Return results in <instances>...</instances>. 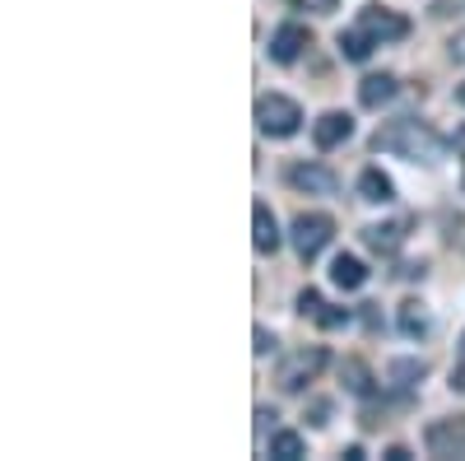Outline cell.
Instances as JSON below:
<instances>
[{
    "label": "cell",
    "mask_w": 465,
    "mask_h": 461,
    "mask_svg": "<svg viewBox=\"0 0 465 461\" xmlns=\"http://www.w3.org/2000/svg\"><path fill=\"white\" fill-rule=\"evenodd\" d=\"M372 149L377 154H401V159H410V164H429V159H438L442 140H438V131H429L414 117H396L372 135Z\"/></svg>",
    "instance_id": "1"
},
{
    "label": "cell",
    "mask_w": 465,
    "mask_h": 461,
    "mask_svg": "<svg viewBox=\"0 0 465 461\" xmlns=\"http://www.w3.org/2000/svg\"><path fill=\"white\" fill-rule=\"evenodd\" d=\"M331 238H335V219L322 215V210H302V215H293V224H289V243H293V252H298L302 261H317Z\"/></svg>",
    "instance_id": "2"
},
{
    "label": "cell",
    "mask_w": 465,
    "mask_h": 461,
    "mask_svg": "<svg viewBox=\"0 0 465 461\" xmlns=\"http://www.w3.org/2000/svg\"><path fill=\"white\" fill-rule=\"evenodd\" d=\"M256 126H261V135L289 140L302 126V107L293 98H284V94H261L256 98Z\"/></svg>",
    "instance_id": "3"
},
{
    "label": "cell",
    "mask_w": 465,
    "mask_h": 461,
    "mask_svg": "<svg viewBox=\"0 0 465 461\" xmlns=\"http://www.w3.org/2000/svg\"><path fill=\"white\" fill-rule=\"evenodd\" d=\"M322 368H326V350H322V345H302V350H293V355L280 364L275 382H280V392H302Z\"/></svg>",
    "instance_id": "4"
},
{
    "label": "cell",
    "mask_w": 465,
    "mask_h": 461,
    "mask_svg": "<svg viewBox=\"0 0 465 461\" xmlns=\"http://www.w3.org/2000/svg\"><path fill=\"white\" fill-rule=\"evenodd\" d=\"M423 447L429 456H465V415H447V419H433L429 429H423Z\"/></svg>",
    "instance_id": "5"
},
{
    "label": "cell",
    "mask_w": 465,
    "mask_h": 461,
    "mask_svg": "<svg viewBox=\"0 0 465 461\" xmlns=\"http://www.w3.org/2000/svg\"><path fill=\"white\" fill-rule=\"evenodd\" d=\"M359 28H363L368 37H377V47H381V43H401V37H410V19L396 15V10H386V5H377V0L359 10Z\"/></svg>",
    "instance_id": "6"
},
{
    "label": "cell",
    "mask_w": 465,
    "mask_h": 461,
    "mask_svg": "<svg viewBox=\"0 0 465 461\" xmlns=\"http://www.w3.org/2000/svg\"><path fill=\"white\" fill-rule=\"evenodd\" d=\"M284 177H289L293 191H307V196H331V191L340 186V177L326 164H293Z\"/></svg>",
    "instance_id": "7"
},
{
    "label": "cell",
    "mask_w": 465,
    "mask_h": 461,
    "mask_svg": "<svg viewBox=\"0 0 465 461\" xmlns=\"http://www.w3.org/2000/svg\"><path fill=\"white\" fill-rule=\"evenodd\" d=\"M312 43V37H307V28L302 24H280L275 28V37H270V61H280V65H293L298 56H302V47Z\"/></svg>",
    "instance_id": "8"
},
{
    "label": "cell",
    "mask_w": 465,
    "mask_h": 461,
    "mask_svg": "<svg viewBox=\"0 0 465 461\" xmlns=\"http://www.w3.org/2000/svg\"><path fill=\"white\" fill-rule=\"evenodd\" d=\"M349 135H354V117H349V112H322L317 126H312L317 149H335V145H344Z\"/></svg>",
    "instance_id": "9"
},
{
    "label": "cell",
    "mask_w": 465,
    "mask_h": 461,
    "mask_svg": "<svg viewBox=\"0 0 465 461\" xmlns=\"http://www.w3.org/2000/svg\"><path fill=\"white\" fill-rule=\"evenodd\" d=\"M252 243H256V252H265V256L280 247V224H275V215H270L265 201L252 205Z\"/></svg>",
    "instance_id": "10"
},
{
    "label": "cell",
    "mask_w": 465,
    "mask_h": 461,
    "mask_svg": "<svg viewBox=\"0 0 465 461\" xmlns=\"http://www.w3.org/2000/svg\"><path fill=\"white\" fill-rule=\"evenodd\" d=\"M359 196H363L368 205H391V201H396V182L386 177L381 168H363V173H359Z\"/></svg>",
    "instance_id": "11"
},
{
    "label": "cell",
    "mask_w": 465,
    "mask_h": 461,
    "mask_svg": "<svg viewBox=\"0 0 465 461\" xmlns=\"http://www.w3.org/2000/svg\"><path fill=\"white\" fill-rule=\"evenodd\" d=\"M363 243L377 256H396L401 243H405V224H372V228H363Z\"/></svg>",
    "instance_id": "12"
},
{
    "label": "cell",
    "mask_w": 465,
    "mask_h": 461,
    "mask_svg": "<svg viewBox=\"0 0 465 461\" xmlns=\"http://www.w3.org/2000/svg\"><path fill=\"white\" fill-rule=\"evenodd\" d=\"M331 280L349 294V289H363L368 285V266L359 261V256H349V252H340L335 261H331Z\"/></svg>",
    "instance_id": "13"
},
{
    "label": "cell",
    "mask_w": 465,
    "mask_h": 461,
    "mask_svg": "<svg viewBox=\"0 0 465 461\" xmlns=\"http://www.w3.org/2000/svg\"><path fill=\"white\" fill-rule=\"evenodd\" d=\"M391 98H396V75H386V70H381V75H368V80L359 85V103L372 107V112L386 107Z\"/></svg>",
    "instance_id": "14"
},
{
    "label": "cell",
    "mask_w": 465,
    "mask_h": 461,
    "mask_svg": "<svg viewBox=\"0 0 465 461\" xmlns=\"http://www.w3.org/2000/svg\"><path fill=\"white\" fill-rule=\"evenodd\" d=\"M335 43H340V56H344V61H368V56H372V47H377V37H368V33L354 24V28H344V33L335 37Z\"/></svg>",
    "instance_id": "15"
},
{
    "label": "cell",
    "mask_w": 465,
    "mask_h": 461,
    "mask_svg": "<svg viewBox=\"0 0 465 461\" xmlns=\"http://www.w3.org/2000/svg\"><path fill=\"white\" fill-rule=\"evenodd\" d=\"M340 382H344L354 396H372V373H368L363 359H344V364H340Z\"/></svg>",
    "instance_id": "16"
},
{
    "label": "cell",
    "mask_w": 465,
    "mask_h": 461,
    "mask_svg": "<svg viewBox=\"0 0 465 461\" xmlns=\"http://www.w3.org/2000/svg\"><path fill=\"white\" fill-rule=\"evenodd\" d=\"M275 461H298L302 456V434H293V429H280L275 438H270V447H265Z\"/></svg>",
    "instance_id": "17"
},
{
    "label": "cell",
    "mask_w": 465,
    "mask_h": 461,
    "mask_svg": "<svg viewBox=\"0 0 465 461\" xmlns=\"http://www.w3.org/2000/svg\"><path fill=\"white\" fill-rule=\"evenodd\" d=\"M401 331H405L410 340L429 336V313H423V303H401Z\"/></svg>",
    "instance_id": "18"
},
{
    "label": "cell",
    "mask_w": 465,
    "mask_h": 461,
    "mask_svg": "<svg viewBox=\"0 0 465 461\" xmlns=\"http://www.w3.org/2000/svg\"><path fill=\"white\" fill-rule=\"evenodd\" d=\"M423 373H429V364H423V359H396V364H391V377L401 382V387H410V382H419Z\"/></svg>",
    "instance_id": "19"
},
{
    "label": "cell",
    "mask_w": 465,
    "mask_h": 461,
    "mask_svg": "<svg viewBox=\"0 0 465 461\" xmlns=\"http://www.w3.org/2000/svg\"><path fill=\"white\" fill-rule=\"evenodd\" d=\"M322 307H326V303H322L317 289H302V294H298V313H302V317H312V322H317V317H322Z\"/></svg>",
    "instance_id": "20"
},
{
    "label": "cell",
    "mask_w": 465,
    "mask_h": 461,
    "mask_svg": "<svg viewBox=\"0 0 465 461\" xmlns=\"http://www.w3.org/2000/svg\"><path fill=\"white\" fill-rule=\"evenodd\" d=\"M326 331H340V326H349V307H322V317H317Z\"/></svg>",
    "instance_id": "21"
},
{
    "label": "cell",
    "mask_w": 465,
    "mask_h": 461,
    "mask_svg": "<svg viewBox=\"0 0 465 461\" xmlns=\"http://www.w3.org/2000/svg\"><path fill=\"white\" fill-rule=\"evenodd\" d=\"M293 10H312V15H335L340 0H289Z\"/></svg>",
    "instance_id": "22"
},
{
    "label": "cell",
    "mask_w": 465,
    "mask_h": 461,
    "mask_svg": "<svg viewBox=\"0 0 465 461\" xmlns=\"http://www.w3.org/2000/svg\"><path fill=\"white\" fill-rule=\"evenodd\" d=\"M275 350V336H270L265 326H256V355H270Z\"/></svg>",
    "instance_id": "23"
},
{
    "label": "cell",
    "mask_w": 465,
    "mask_h": 461,
    "mask_svg": "<svg viewBox=\"0 0 465 461\" xmlns=\"http://www.w3.org/2000/svg\"><path fill=\"white\" fill-rule=\"evenodd\" d=\"M451 392H465V359L451 368Z\"/></svg>",
    "instance_id": "24"
},
{
    "label": "cell",
    "mask_w": 465,
    "mask_h": 461,
    "mask_svg": "<svg viewBox=\"0 0 465 461\" xmlns=\"http://www.w3.org/2000/svg\"><path fill=\"white\" fill-rule=\"evenodd\" d=\"M326 415H331V406H326V401H317V406H312V425H326Z\"/></svg>",
    "instance_id": "25"
},
{
    "label": "cell",
    "mask_w": 465,
    "mask_h": 461,
    "mask_svg": "<svg viewBox=\"0 0 465 461\" xmlns=\"http://www.w3.org/2000/svg\"><path fill=\"white\" fill-rule=\"evenodd\" d=\"M451 56H456V61H465V33H456V37H451Z\"/></svg>",
    "instance_id": "26"
},
{
    "label": "cell",
    "mask_w": 465,
    "mask_h": 461,
    "mask_svg": "<svg viewBox=\"0 0 465 461\" xmlns=\"http://www.w3.org/2000/svg\"><path fill=\"white\" fill-rule=\"evenodd\" d=\"M386 461H410V447H386Z\"/></svg>",
    "instance_id": "27"
},
{
    "label": "cell",
    "mask_w": 465,
    "mask_h": 461,
    "mask_svg": "<svg viewBox=\"0 0 465 461\" xmlns=\"http://www.w3.org/2000/svg\"><path fill=\"white\" fill-rule=\"evenodd\" d=\"M456 98H460V103H465V85H460V89H456Z\"/></svg>",
    "instance_id": "28"
},
{
    "label": "cell",
    "mask_w": 465,
    "mask_h": 461,
    "mask_svg": "<svg viewBox=\"0 0 465 461\" xmlns=\"http://www.w3.org/2000/svg\"><path fill=\"white\" fill-rule=\"evenodd\" d=\"M460 359H465V336H460Z\"/></svg>",
    "instance_id": "29"
}]
</instances>
